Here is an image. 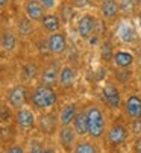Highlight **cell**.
Returning a JSON list of instances; mask_svg holds the SVG:
<instances>
[{
  "instance_id": "cell-21",
  "label": "cell",
  "mask_w": 141,
  "mask_h": 153,
  "mask_svg": "<svg viewBox=\"0 0 141 153\" xmlns=\"http://www.w3.org/2000/svg\"><path fill=\"white\" fill-rule=\"evenodd\" d=\"M72 153H102V152H100V147L97 146L96 140L82 137L78 140Z\"/></svg>"
},
{
  "instance_id": "cell-32",
  "label": "cell",
  "mask_w": 141,
  "mask_h": 153,
  "mask_svg": "<svg viewBox=\"0 0 141 153\" xmlns=\"http://www.w3.org/2000/svg\"><path fill=\"white\" fill-rule=\"evenodd\" d=\"M43 153H58V152H56L55 149H52V147H44Z\"/></svg>"
},
{
  "instance_id": "cell-13",
  "label": "cell",
  "mask_w": 141,
  "mask_h": 153,
  "mask_svg": "<svg viewBox=\"0 0 141 153\" xmlns=\"http://www.w3.org/2000/svg\"><path fill=\"white\" fill-rule=\"evenodd\" d=\"M21 9H23V14L31 21H34V23H40L41 18L47 12V9L43 6V3L40 0H23Z\"/></svg>"
},
{
  "instance_id": "cell-23",
  "label": "cell",
  "mask_w": 141,
  "mask_h": 153,
  "mask_svg": "<svg viewBox=\"0 0 141 153\" xmlns=\"http://www.w3.org/2000/svg\"><path fill=\"white\" fill-rule=\"evenodd\" d=\"M34 21H31L25 14H23V17L17 21V26H15V30H17V33L20 35V38H28V36H31L32 35V32H34Z\"/></svg>"
},
{
  "instance_id": "cell-14",
  "label": "cell",
  "mask_w": 141,
  "mask_h": 153,
  "mask_svg": "<svg viewBox=\"0 0 141 153\" xmlns=\"http://www.w3.org/2000/svg\"><path fill=\"white\" fill-rule=\"evenodd\" d=\"M59 70L61 65H56V62H49L40 70V77L38 82L44 85H50V86H58L59 80Z\"/></svg>"
},
{
  "instance_id": "cell-26",
  "label": "cell",
  "mask_w": 141,
  "mask_h": 153,
  "mask_svg": "<svg viewBox=\"0 0 141 153\" xmlns=\"http://www.w3.org/2000/svg\"><path fill=\"white\" fill-rule=\"evenodd\" d=\"M44 143L40 140H31L29 147H28V153H43L44 150Z\"/></svg>"
},
{
  "instance_id": "cell-15",
  "label": "cell",
  "mask_w": 141,
  "mask_h": 153,
  "mask_svg": "<svg viewBox=\"0 0 141 153\" xmlns=\"http://www.w3.org/2000/svg\"><path fill=\"white\" fill-rule=\"evenodd\" d=\"M99 12L105 21H115L119 17H122L119 0H100Z\"/></svg>"
},
{
  "instance_id": "cell-5",
  "label": "cell",
  "mask_w": 141,
  "mask_h": 153,
  "mask_svg": "<svg viewBox=\"0 0 141 153\" xmlns=\"http://www.w3.org/2000/svg\"><path fill=\"white\" fill-rule=\"evenodd\" d=\"M102 100L105 106L111 111H117L123 106V96L119 85L114 82H106L102 86Z\"/></svg>"
},
{
  "instance_id": "cell-34",
  "label": "cell",
  "mask_w": 141,
  "mask_h": 153,
  "mask_svg": "<svg viewBox=\"0 0 141 153\" xmlns=\"http://www.w3.org/2000/svg\"><path fill=\"white\" fill-rule=\"evenodd\" d=\"M137 46H138V50L141 52V35H140V38H138V44H137Z\"/></svg>"
},
{
  "instance_id": "cell-28",
  "label": "cell",
  "mask_w": 141,
  "mask_h": 153,
  "mask_svg": "<svg viewBox=\"0 0 141 153\" xmlns=\"http://www.w3.org/2000/svg\"><path fill=\"white\" fill-rule=\"evenodd\" d=\"M5 153H28V150L25 149V146H20V144H11Z\"/></svg>"
},
{
  "instance_id": "cell-19",
  "label": "cell",
  "mask_w": 141,
  "mask_h": 153,
  "mask_svg": "<svg viewBox=\"0 0 141 153\" xmlns=\"http://www.w3.org/2000/svg\"><path fill=\"white\" fill-rule=\"evenodd\" d=\"M135 62V56L132 52L129 50H125V49H119L114 52V56H112V64L115 68H131Z\"/></svg>"
},
{
  "instance_id": "cell-24",
  "label": "cell",
  "mask_w": 141,
  "mask_h": 153,
  "mask_svg": "<svg viewBox=\"0 0 141 153\" xmlns=\"http://www.w3.org/2000/svg\"><path fill=\"white\" fill-rule=\"evenodd\" d=\"M119 3H120L122 17L132 18V17L137 15L138 9H137V2H135V0H119Z\"/></svg>"
},
{
  "instance_id": "cell-17",
  "label": "cell",
  "mask_w": 141,
  "mask_h": 153,
  "mask_svg": "<svg viewBox=\"0 0 141 153\" xmlns=\"http://www.w3.org/2000/svg\"><path fill=\"white\" fill-rule=\"evenodd\" d=\"M38 25H40L41 30L44 33H47V35L62 30V20L55 12H46V15L41 18V21H40Z\"/></svg>"
},
{
  "instance_id": "cell-16",
  "label": "cell",
  "mask_w": 141,
  "mask_h": 153,
  "mask_svg": "<svg viewBox=\"0 0 141 153\" xmlns=\"http://www.w3.org/2000/svg\"><path fill=\"white\" fill-rule=\"evenodd\" d=\"M37 127L41 129V132L50 135V134H56L59 129V121H58V114H53L52 111L49 112H43V115L38 118Z\"/></svg>"
},
{
  "instance_id": "cell-18",
  "label": "cell",
  "mask_w": 141,
  "mask_h": 153,
  "mask_svg": "<svg viewBox=\"0 0 141 153\" xmlns=\"http://www.w3.org/2000/svg\"><path fill=\"white\" fill-rule=\"evenodd\" d=\"M75 82H76V70L73 68V65L62 64L61 70H59L58 86L61 90H70V88H73Z\"/></svg>"
},
{
  "instance_id": "cell-35",
  "label": "cell",
  "mask_w": 141,
  "mask_h": 153,
  "mask_svg": "<svg viewBox=\"0 0 141 153\" xmlns=\"http://www.w3.org/2000/svg\"><path fill=\"white\" fill-rule=\"evenodd\" d=\"M140 94H141V85H140Z\"/></svg>"
},
{
  "instance_id": "cell-3",
  "label": "cell",
  "mask_w": 141,
  "mask_h": 153,
  "mask_svg": "<svg viewBox=\"0 0 141 153\" xmlns=\"http://www.w3.org/2000/svg\"><path fill=\"white\" fill-rule=\"evenodd\" d=\"M129 126L122 121V120H114L109 126H108V130L105 134V144L108 149H112V150H117L120 149L122 146L126 144L131 132H129Z\"/></svg>"
},
{
  "instance_id": "cell-7",
  "label": "cell",
  "mask_w": 141,
  "mask_h": 153,
  "mask_svg": "<svg viewBox=\"0 0 141 153\" xmlns=\"http://www.w3.org/2000/svg\"><path fill=\"white\" fill-rule=\"evenodd\" d=\"M20 35L12 27H2V35H0V47L5 55H14L18 50L20 46Z\"/></svg>"
},
{
  "instance_id": "cell-25",
  "label": "cell",
  "mask_w": 141,
  "mask_h": 153,
  "mask_svg": "<svg viewBox=\"0 0 141 153\" xmlns=\"http://www.w3.org/2000/svg\"><path fill=\"white\" fill-rule=\"evenodd\" d=\"M114 47H112V44H111V41H105L103 44H102V47H100V56H102V59L103 61H111L112 62V56H114Z\"/></svg>"
},
{
  "instance_id": "cell-27",
  "label": "cell",
  "mask_w": 141,
  "mask_h": 153,
  "mask_svg": "<svg viewBox=\"0 0 141 153\" xmlns=\"http://www.w3.org/2000/svg\"><path fill=\"white\" fill-rule=\"evenodd\" d=\"M40 2L47 9V12H53L58 8V5H59V0H40Z\"/></svg>"
},
{
  "instance_id": "cell-9",
  "label": "cell",
  "mask_w": 141,
  "mask_h": 153,
  "mask_svg": "<svg viewBox=\"0 0 141 153\" xmlns=\"http://www.w3.org/2000/svg\"><path fill=\"white\" fill-rule=\"evenodd\" d=\"M123 115L128 121L141 120V96L137 93L128 94V97L123 100Z\"/></svg>"
},
{
  "instance_id": "cell-12",
  "label": "cell",
  "mask_w": 141,
  "mask_h": 153,
  "mask_svg": "<svg viewBox=\"0 0 141 153\" xmlns=\"http://www.w3.org/2000/svg\"><path fill=\"white\" fill-rule=\"evenodd\" d=\"M56 135H58V143H59V146H61L65 152H73V149H75L78 140L81 138L72 124H68V126H59Z\"/></svg>"
},
{
  "instance_id": "cell-6",
  "label": "cell",
  "mask_w": 141,
  "mask_h": 153,
  "mask_svg": "<svg viewBox=\"0 0 141 153\" xmlns=\"http://www.w3.org/2000/svg\"><path fill=\"white\" fill-rule=\"evenodd\" d=\"M97 25H99V20L96 15L91 12H84L76 21V32L79 38L84 41L91 39V36L97 32Z\"/></svg>"
},
{
  "instance_id": "cell-2",
  "label": "cell",
  "mask_w": 141,
  "mask_h": 153,
  "mask_svg": "<svg viewBox=\"0 0 141 153\" xmlns=\"http://www.w3.org/2000/svg\"><path fill=\"white\" fill-rule=\"evenodd\" d=\"M88 117V137L93 140H103L108 130V115L97 103H88L84 106Z\"/></svg>"
},
{
  "instance_id": "cell-31",
  "label": "cell",
  "mask_w": 141,
  "mask_h": 153,
  "mask_svg": "<svg viewBox=\"0 0 141 153\" xmlns=\"http://www.w3.org/2000/svg\"><path fill=\"white\" fill-rule=\"evenodd\" d=\"M12 3V0H0V8H2V11H6Z\"/></svg>"
},
{
  "instance_id": "cell-22",
  "label": "cell",
  "mask_w": 141,
  "mask_h": 153,
  "mask_svg": "<svg viewBox=\"0 0 141 153\" xmlns=\"http://www.w3.org/2000/svg\"><path fill=\"white\" fill-rule=\"evenodd\" d=\"M72 126L75 127V130L78 132V135L81 138L82 137H88V117H87V112H85L84 108L78 109V114H76Z\"/></svg>"
},
{
  "instance_id": "cell-11",
  "label": "cell",
  "mask_w": 141,
  "mask_h": 153,
  "mask_svg": "<svg viewBox=\"0 0 141 153\" xmlns=\"http://www.w3.org/2000/svg\"><path fill=\"white\" fill-rule=\"evenodd\" d=\"M14 120H15L17 127L25 130V132H28L31 129H35L37 123H38V118L35 115V109H31V108H26V106L15 111Z\"/></svg>"
},
{
  "instance_id": "cell-8",
  "label": "cell",
  "mask_w": 141,
  "mask_h": 153,
  "mask_svg": "<svg viewBox=\"0 0 141 153\" xmlns=\"http://www.w3.org/2000/svg\"><path fill=\"white\" fill-rule=\"evenodd\" d=\"M115 36L119 38L120 42L123 44H128V46H134V44H138V32L134 26V23L131 20H123L119 23L117 26V30H115Z\"/></svg>"
},
{
  "instance_id": "cell-1",
  "label": "cell",
  "mask_w": 141,
  "mask_h": 153,
  "mask_svg": "<svg viewBox=\"0 0 141 153\" xmlns=\"http://www.w3.org/2000/svg\"><path fill=\"white\" fill-rule=\"evenodd\" d=\"M59 97L55 90V86L44 85V83H37L34 88L31 90L29 94V105L32 109L40 112H49L56 106Z\"/></svg>"
},
{
  "instance_id": "cell-29",
  "label": "cell",
  "mask_w": 141,
  "mask_h": 153,
  "mask_svg": "<svg viewBox=\"0 0 141 153\" xmlns=\"http://www.w3.org/2000/svg\"><path fill=\"white\" fill-rule=\"evenodd\" d=\"M90 5V0H73V6L75 8H87Z\"/></svg>"
},
{
  "instance_id": "cell-10",
  "label": "cell",
  "mask_w": 141,
  "mask_h": 153,
  "mask_svg": "<svg viewBox=\"0 0 141 153\" xmlns=\"http://www.w3.org/2000/svg\"><path fill=\"white\" fill-rule=\"evenodd\" d=\"M47 49L52 56H62L67 49H68V41H67V35L64 30L55 32V33H49L47 35Z\"/></svg>"
},
{
  "instance_id": "cell-30",
  "label": "cell",
  "mask_w": 141,
  "mask_h": 153,
  "mask_svg": "<svg viewBox=\"0 0 141 153\" xmlns=\"http://www.w3.org/2000/svg\"><path fill=\"white\" fill-rule=\"evenodd\" d=\"M134 153H141V135H138L134 141Z\"/></svg>"
},
{
  "instance_id": "cell-33",
  "label": "cell",
  "mask_w": 141,
  "mask_h": 153,
  "mask_svg": "<svg viewBox=\"0 0 141 153\" xmlns=\"http://www.w3.org/2000/svg\"><path fill=\"white\" fill-rule=\"evenodd\" d=\"M135 17H137V23H138V26L141 27V9L137 12V15H135Z\"/></svg>"
},
{
  "instance_id": "cell-4",
  "label": "cell",
  "mask_w": 141,
  "mask_h": 153,
  "mask_svg": "<svg viewBox=\"0 0 141 153\" xmlns=\"http://www.w3.org/2000/svg\"><path fill=\"white\" fill-rule=\"evenodd\" d=\"M29 94L31 91L26 88L25 83H15L14 86L8 90V94H6V103L9 106L11 111H18V109L25 108L28 103H29Z\"/></svg>"
},
{
  "instance_id": "cell-20",
  "label": "cell",
  "mask_w": 141,
  "mask_h": 153,
  "mask_svg": "<svg viewBox=\"0 0 141 153\" xmlns=\"http://www.w3.org/2000/svg\"><path fill=\"white\" fill-rule=\"evenodd\" d=\"M78 114V106L76 103H67L64 105L59 112H58V121H59V126H68L72 124L75 117Z\"/></svg>"
}]
</instances>
